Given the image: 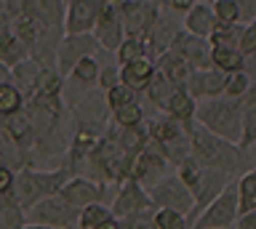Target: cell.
Masks as SVG:
<instances>
[{"label":"cell","instance_id":"1","mask_svg":"<svg viewBox=\"0 0 256 229\" xmlns=\"http://www.w3.org/2000/svg\"><path fill=\"white\" fill-rule=\"evenodd\" d=\"M190 149L195 163L206 171H219L227 176H243L246 171H251L248 152L240 149V144L214 136L211 131H206L198 123L190 128Z\"/></svg>","mask_w":256,"mask_h":229},{"label":"cell","instance_id":"2","mask_svg":"<svg viewBox=\"0 0 256 229\" xmlns=\"http://www.w3.org/2000/svg\"><path fill=\"white\" fill-rule=\"evenodd\" d=\"M72 176L67 165H56V168H38V165H27L16 173V187H14V200L22 205L24 211L35 208L40 200L59 195L64 184Z\"/></svg>","mask_w":256,"mask_h":229},{"label":"cell","instance_id":"3","mask_svg":"<svg viewBox=\"0 0 256 229\" xmlns=\"http://www.w3.org/2000/svg\"><path fill=\"white\" fill-rule=\"evenodd\" d=\"M195 123L203 125L206 131H211L214 136L240 144V139H243V101H235L227 96L198 101Z\"/></svg>","mask_w":256,"mask_h":229},{"label":"cell","instance_id":"4","mask_svg":"<svg viewBox=\"0 0 256 229\" xmlns=\"http://www.w3.org/2000/svg\"><path fill=\"white\" fill-rule=\"evenodd\" d=\"M163 16V5L147 3V0H120V19L126 27V37H142L147 40L150 32Z\"/></svg>","mask_w":256,"mask_h":229},{"label":"cell","instance_id":"5","mask_svg":"<svg viewBox=\"0 0 256 229\" xmlns=\"http://www.w3.org/2000/svg\"><path fill=\"white\" fill-rule=\"evenodd\" d=\"M238 219H240L238 181H232V184L195 219L192 229H230L232 224H238Z\"/></svg>","mask_w":256,"mask_h":229},{"label":"cell","instance_id":"6","mask_svg":"<svg viewBox=\"0 0 256 229\" xmlns=\"http://www.w3.org/2000/svg\"><path fill=\"white\" fill-rule=\"evenodd\" d=\"M80 211L64 200L62 195L46 197L35 208L27 211V224H43V227H56V229H78Z\"/></svg>","mask_w":256,"mask_h":229},{"label":"cell","instance_id":"7","mask_svg":"<svg viewBox=\"0 0 256 229\" xmlns=\"http://www.w3.org/2000/svg\"><path fill=\"white\" fill-rule=\"evenodd\" d=\"M174 168H171V160H168V152L163 149V144L158 141H147V147L136 155V163H134V173L131 179L139 181L144 189L155 187L163 176H168Z\"/></svg>","mask_w":256,"mask_h":229},{"label":"cell","instance_id":"8","mask_svg":"<svg viewBox=\"0 0 256 229\" xmlns=\"http://www.w3.org/2000/svg\"><path fill=\"white\" fill-rule=\"evenodd\" d=\"M102 45L99 40L94 37V32H86V35H64L62 37V45H59V53H56V69L59 75L67 80L72 75L80 61L91 59V56H99Z\"/></svg>","mask_w":256,"mask_h":229},{"label":"cell","instance_id":"9","mask_svg":"<svg viewBox=\"0 0 256 229\" xmlns=\"http://www.w3.org/2000/svg\"><path fill=\"white\" fill-rule=\"evenodd\" d=\"M147 192H150L155 208H174L179 213H187V216L195 211V195L182 184V179L176 176L174 171L160 179L155 187H150Z\"/></svg>","mask_w":256,"mask_h":229},{"label":"cell","instance_id":"10","mask_svg":"<svg viewBox=\"0 0 256 229\" xmlns=\"http://www.w3.org/2000/svg\"><path fill=\"white\" fill-rule=\"evenodd\" d=\"M94 37L99 40L102 51L115 53L120 48V43L126 40V27H123V19H120V0H107L104 3L96 29H94Z\"/></svg>","mask_w":256,"mask_h":229},{"label":"cell","instance_id":"11","mask_svg":"<svg viewBox=\"0 0 256 229\" xmlns=\"http://www.w3.org/2000/svg\"><path fill=\"white\" fill-rule=\"evenodd\" d=\"M107 0H67V16H64V35H86L96 29L99 13Z\"/></svg>","mask_w":256,"mask_h":229},{"label":"cell","instance_id":"12","mask_svg":"<svg viewBox=\"0 0 256 229\" xmlns=\"http://www.w3.org/2000/svg\"><path fill=\"white\" fill-rule=\"evenodd\" d=\"M150 208H155L150 192L139 184V181H134V179H128V181H123V184L118 187L115 200H112V205H110L112 216H118V219L136 216V213L150 211Z\"/></svg>","mask_w":256,"mask_h":229},{"label":"cell","instance_id":"13","mask_svg":"<svg viewBox=\"0 0 256 229\" xmlns=\"http://www.w3.org/2000/svg\"><path fill=\"white\" fill-rule=\"evenodd\" d=\"M59 195L72 205V208L83 211L94 203H104V197H107V184L86 179V176H75V179H70L67 184H64V189Z\"/></svg>","mask_w":256,"mask_h":229},{"label":"cell","instance_id":"14","mask_svg":"<svg viewBox=\"0 0 256 229\" xmlns=\"http://www.w3.org/2000/svg\"><path fill=\"white\" fill-rule=\"evenodd\" d=\"M171 51H174L182 61H187L192 69H206V67H211V43H208L206 37H198V35L187 32V29H182V32L176 35Z\"/></svg>","mask_w":256,"mask_h":229},{"label":"cell","instance_id":"15","mask_svg":"<svg viewBox=\"0 0 256 229\" xmlns=\"http://www.w3.org/2000/svg\"><path fill=\"white\" fill-rule=\"evenodd\" d=\"M224 88H227V75L219 72V69H214V67L195 69V72L190 75V83H187V91L192 93L195 101L219 99V96H224Z\"/></svg>","mask_w":256,"mask_h":229},{"label":"cell","instance_id":"16","mask_svg":"<svg viewBox=\"0 0 256 229\" xmlns=\"http://www.w3.org/2000/svg\"><path fill=\"white\" fill-rule=\"evenodd\" d=\"M230 184H232V176H227V173H219V171H206V168H203L200 184H198V189H195V211L190 213V221H192V224H195V219H198L200 213H203Z\"/></svg>","mask_w":256,"mask_h":229},{"label":"cell","instance_id":"17","mask_svg":"<svg viewBox=\"0 0 256 229\" xmlns=\"http://www.w3.org/2000/svg\"><path fill=\"white\" fill-rule=\"evenodd\" d=\"M22 11L35 16L48 29L64 32V16H67V0H16Z\"/></svg>","mask_w":256,"mask_h":229},{"label":"cell","instance_id":"18","mask_svg":"<svg viewBox=\"0 0 256 229\" xmlns=\"http://www.w3.org/2000/svg\"><path fill=\"white\" fill-rule=\"evenodd\" d=\"M182 24L174 19V11H163V16H160V21L155 24V29L150 32L147 37V48H150V59L158 61L163 53L171 51V45L176 40V35L182 32Z\"/></svg>","mask_w":256,"mask_h":229},{"label":"cell","instance_id":"19","mask_svg":"<svg viewBox=\"0 0 256 229\" xmlns=\"http://www.w3.org/2000/svg\"><path fill=\"white\" fill-rule=\"evenodd\" d=\"M182 27L187 29V32L198 35V37H206V40H208V37L214 35V29L219 27V21H216L214 8L208 3H195L187 13H184Z\"/></svg>","mask_w":256,"mask_h":229},{"label":"cell","instance_id":"20","mask_svg":"<svg viewBox=\"0 0 256 229\" xmlns=\"http://www.w3.org/2000/svg\"><path fill=\"white\" fill-rule=\"evenodd\" d=\"M163 112L168 117H174L176 123H182L184 128H192V125H195V117H198V101L192 99V93L187 88H176Z\"/></svg>","mask_w":256,"mask_h":229},{"label":"cell","instance_id":"21","mask_svg":"<svg viewBox=\"0 0 256 229\" xmlns=\"http://www.w3.org/2000/svg\"><path fill=\"white\" fill-rule=\"evenodd\" d=\"M155 75H158V64L152 59H139V61H131V64L120 67V83L128 85V88L142 91V93L152 83Z\"/></svg>","mask_w":256,"mask_h":229},{"label":"cell","instance_id":"22","mask_svg":"<svg viewBox=\"0 0 256 229\" xmlns=\"http://www.w3.org/2000/svg\"><path fill=\"white\" fill-rule=\"evenodd\" d=\"M107 136L115 141V144L128 155H139L150 141V133H147V125H136V128H118V125H110L107 128Z\"/></svg>","mask_w":256,"mask_h":229},{"label":"cell","instance_id":"23","mask_svg":"<svg viewBox=\"0 0 256 229\" xmlns=\"http://www.w3.org/2000/svg\"><path fill=\"white\" fill-rule=\"evenodd\" d=\"M99 80H102V61L91 56L72 69V75L67 77V85L72 91H96Z\"/></svg>","mask_w":256,"mask_h":229},{"label":"cell","instance_id":"24","mask_svg":"<svg viewBox=\"0 0 256 229\" xmlns=\"http://www.w3.org/2000/svg\"><path fill=\"white\" fill-rule=\"evenodd\" d=\"M155 64H158V72L163 75L166 80L174 85V88H187L190 75L195 72V69H192V67L187 64V61H182L174 51L163 53V56H160V59L155 61Z\"/></svg>","mask_w":256,"mask_h":229},{"label":"cell","instance_id":"25","mask_svg":"<svg viewBox=\"0 0 256 229\" xmlns=\"http://www.w3.org/2000/svg\"><path fill=\"white\" fill-rule=\"evenodd\" d=\"M27 107V96L14 80L0 83V123H8L11 117L22 115Z\"/></svg>","mask_w":256,"mask_h":229},{"label":"cell","instance_id":"26","mask_svg":"<svg viewBox=\"0 0 256 229\" xmlns=\"http://www.w3.org/2000/svg\"><path fill=\"white\" fill-rule=\"evenodd\" d=\"M211 67L224 75H235L243 69L248 72V59L238 48H211Z\"/></svg>","mask_w":256,"mask_h":229},{"label":"cell","instance_id":"27","mask_svg":"<svg viewBox=\"0 0 256 229\" xmlns=\"http://www.w3.org/2000/svg\"><path fill=\"white\" fill-rule=\"evenodd\" d=\"M0 163L8 165V168H14V171H22V168H27V165H30L27 155L14 144V139L8 136V131H6L3 123H0Z\"/></svg>","mask_w":256,"mask_h":229},{"label":"cell","instance_id":"28","mask_svg":"<svg viewBox=\"0 0 256 229\" xmlns=\"http://www.w3.org/2000/svg\"><path fill=\"white\" fill-rule=\"evenodd\" d=\"M27 227V211L14 200V195L0 197V229H24Z\"/></svg>","mask_w":256,"mask_h":229},{"label":"cell","instance_id":"29","mask_svg":"<svg viewBox=\"0 0 256 229\" xmlns=\"http://www.w3.org/2000/svg\"><path fill=\"white\" fill-rule=\"evenodd\" d=\"M238 205H240V216L256 211V168L238 176Z\"/></svg>","mask_w":256,"mask_h":229},{"label":"cell","instance_id":"30","mask_svg":"<svg viewBox=\"0 0 256 229\" xmlns=\"http://www.w3.org/2000/svg\"><path fill=\"white\" fill-rule=\"evenodd\" d=\"M139 59H150L147 40H142V37H126L120 43V48L115 51V64L123 67V64H131V61H139Z\"/></svg>","mask_w":256,"mask_h":229},{"label":"cell","instance_id":"31","mask_svg":"<svg viewBox=\"0 0 256 229\" xmlns=\"http://www.w3.org/2000/svg\"><path fill=\"white\" fill-rule=\"evenodd\" d=\"M40 72H43V67H40L35 59H24L22 64L14 67V83L24 91V96H30V91L38 85Z\"/></svg>","mask_w":256,"mask_h":229},{"label":"cell","instance_id":"32","mask_svg":"<svg viewBox=\"0 0 256 229\" xmlns=\"http://www.w3.org/2000/svg\"><path fill=\"white\" fill-rule=\"evenodd\" d=\"M174 91H176L174 85H171V83H168L163 75L158 72L155 77H152V83L147 85V88H144V99H147V101H150V104L155 107V109H160V112H163Z\"/></svg>","mask_w":256,"mask_h":229},{"label":"cell","instance_id":"33","mask_svg":"<svg viewBox=\"0 0 256 229\" xmlns=\"http://www.w3.org/2000/svg\"><path fill=\"white\" fill-rule=\"evenodd\" d=\"M142 96H144L142 91L128 88V85H123V83L115 85L112 91L104 93V99H107L110 112H115V109H123V107H131V104H142Z\"/></svg>","mask_w":256,"mask_h":229},{"label":"cell","instance_id":"34","mask_svg":"<svg viewBox=\"0 0 256 229\" xmlns=\"http://www.w3.org/2000/svg\"><path fill=\"white\" fill-rule=\"evenodd\" d=\"M246 24H219L214 29V35L208 37L211 48H238L240 35H243Z\"/></svg>","mask_w":256,"mask_h":229},{"label":"cell","instance_id":"35","mask_svg":"<svg viewBox=\"0 0 256 229\" xmlns=\"http://www.w3.org/2000/svg\"><path fill=\"white\" fill-rule=\"evenodd\" d=\"M144 123H147L144 104H131L112 112V125H118V128H136V125H144Z\"/></svg>","mask_w":256,"mask_h":229},{"label":"cell","instance_id":"36","mask_svg":"<svg viewBox=\"0 0 256 229\" xmlns=\"http://www.w3.org/2000/svg\"><path fill=\"white\" fill-rule=\"evenodd\" d=\"M254 85V75L251 72H235V75H227V88H224V96L227 99H235V101H243L248 96Z\"/></svg>","mask_w":256,"mask_h":229},{"label":"cell","instance_id":"37","mask_svg":"<svg viewBox=\"0 0 256 229\" xmlns=\"http://www.w3.org/2000/svg\"><path fill=\"white\" fill-rule=\"evenodd\" d=\"M110 216H112V211L107 208V205H104V203H94V205H88V208L80 211L78 229H96V227H102Z\"/></svg>","mask_w":256,"mask_h":229},{"label":"cell","instance_id":"38","mask_svg":"<svg viewBox=\"0 0 256 229\" xmlns=\"http://www.w3.org/2000/svg\"><path fill=\"white\" fill-rule=\"evenodd\" d=\"M155 224L158 229H192L187 213H179L174 208H155Z\"/></svg>","mask_w":256,"mask_h":229},{"label":"cell","instance_id":"39","mask_svg":"<svg viewBox=\"0 0 256 229\" xmlns=\"http://www.w3.org/2000/svg\"><path fill=\"white\" fill-rule=\"evenodd\" d=\"M174 173L182 179V184L187 187L192 195H195V189H198V184H200V176H203V168H200V165L195 163V157L190 155L184 163H179V165H176V168H174Z\"/></svg>","mask_w":256,"mask_h":229},{"label":"cell","instance_id":"40","mask_svg":"<svg viewBox=\"0 0 256 229\" xmlns=\"http://www.w3.org/2000/svg\"><path fill=\"white\" fill-rule=\"evenodd\" d=\"M256 144V104L254 101H243V139H240V149H251Z\"/></svg>","mask_w":256,"mask_h":229},{"label":"cell","instance_id":"41","mask_svg":"<svg viewBox=\"0 0 256 229\" xmlns=\"http://www.w3.org/2000/svg\"><path fill=\"white\" fill-rule=\"evenodd\" d=\"M211 8L219 24H240L243 21V13H240V5L235 0H214Z\"/></svg>","mask_w":256,"mask_h":229},{"label":"cell","instance_id":"42","mask_svg":"<svg viewBox=\"0 0 256 229\" xmlns=\"http://www.w3.org/2000/svg\"><path fill=\"white\" fill-rule=\"evenodd\" d=\"M120 221H123V229H158L155 208L142 211V213H136V216H128V219H120Z\"/></svg>","mask_w":256,"mask_h":229},{"label":"cell","instance_id":"43","mask_svg":"<svg viewBox=\"0 0 256 229\" xmlns=\"http://www.w3.org/2000/svg\"><path fill=\"white\" fill-rule=\"evenodd\" d=\"M238 51L243 53L248 61L256 59V24H246V27H243V35H240Z\"/></svg>","mask_w":256,"mask_h":229},{"label":"cell","instance_id":"44","mask_svg":"<svg viewBox=\"0 0 256 229\" xmlns=\"http://www.w3.org/2000/svg\"><path fill=\"white\" fill-rule=\"evenodd\" d=\"M16 173L14 168H8V165L0 163V197H8L14 195V187H16Z\"/></svg>","mask_w":256,"mask_h":229},{"label":"cell","instance_id":"45","mask_svg":"<svg viewBox=\"0 0 256 229\" xmlns=\"http://www.w3.org/2000/svg\"><path fill=\"white\" fill-rule=\"evenodd\" d=\"M235 3L240 5V13H243V21H246V24L256 21V0H235Z\"/></svg>","mask_w":256,"mask_h":229},{"label":"cell","instance_id":"46","mask_svg":"<svg viewBox=\"0 0 256 229\" xmlns=\"http://www.w3.org/2000/svg\"><path fill=\"white\" fill-rule=\"evenodd\" d=\"M166 5H168V11H174V13H187L192 5H195V0H166Z\"/></svg>","mask_w":256,"mask_h":229},{"label":"cell","instance_id":"47","mask_svg":"<svg viewBox=\"0 0 256 229\" xmlns=\"http://www.w3.org/2000/svg\"><path fill=\"white\" fill-rule=\"evenodd\" d=\"M235 229H256V211H251V213H243V216L238 219Z\"/></svg>","mask_w":256,"mask_h":229},{"label":"cell","instance_id":"48","mask_svg":"<svg viewBox=\"0 0 256 229\" xmlns=\"http://www.w3.org/2000/svg\"><path fill=\"white\" fill-rule=\"evenodd\" d=\"M96 229H123V221H120L118 216H110L102 227H96Z\"/></svg>","mask_w":256,"mask_h":229},{"label":"cell","instance_id":"49","mask_svg":"<svg viewBox=\"0 0 256 229\" xmlns=\"http://www.w3.org/2000/svg\"><path fill=\"white\" fill-rule=\"evenodd\" d=\"M8 80H14V69L0 61V83H8Z\"/></svg>","mask_w":256,"mask_h":229},{"label":"cell","instance_id":"50","mask_svg":"<svg viewBox=\"0 0 256 229\" xmlns=\"http://www.w3.org/2000/svg\"><path fill=\"white\" fill-rule=\"evenodd\" d=\"M24 229H56V227H43V224H27Z\"/></svg>","mask_w":256,"mask_h":229},{"label":"cell","instance_id":"51","mask_svg":"<svg viewBox=\"0 0 256 229\" xmlns=\"http://www.w3.org/2000/svg\"><path fill=\"white\" fill-rule=\"evenodd\" d=\"M147 3H158V5H166V0H147Z\"/></svg>","mask_w":256,"mask_h":229},{"label":"cell","instance_id":"52","mask_svg":"<svg viewBox=\"0 0 256 229\" xmlns=\"http://www.w3.org/2000/svg\"><path fill=\"white\" fill-rule=\"evenodd\" d=\"M3 5H6V0H0V8H3Z\"/></svg>","mask_w":256,"mask_h":229},{"label":"cell","instance_id":"53","mask_svg":"<svg viewBox=\"0 0 256 229\" xmlns=\"http://www.w3.org/2000/svg\"><path fill=\"white\" fill-rule=\"evenodd\" d=\"M195 3H208V0H195Z\"/></svg>","mask_w":256,"mask_h":229},{"label":"cell","instance_id":"54","mask_svg":"<svg viewBox=\"0 0 256 229\" xmlns=\"http://www.w3.org/2000/svg\"><path fill=\"white\" fill-rule=\"evenodd\" d=\"M251 61H254V64H256V59H251Z\"/></svg>","mask_w":256,"mask_h":229},{"label":"cell","instance_id":"55","mask_svg":"<svg viewBox=\"0 0 256 229\" xmlns=\"http://www.w3.org/2000/svg\"><path fill=\"white\" fill-rule=\"evenodd\" d=\"M251 24H256V21H251Z\"/></svg>","mask_w":256,"mask_h":229}]
</instances>
